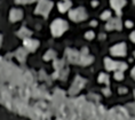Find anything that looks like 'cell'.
I'll return each instance as SVG.
<instances>
[{
  "label": "cell",
  "mask_w": 135,
  "mask_h": 120,
  "mask_svg": "<svg viewBox=\"0 0 135 120\" xmlns=\"http://www.w3.org/2000/svg\"><path fill=\"white\" fill-rule=\"evenodd\" d=\"M134 3H135V0H134Z\"/></svg>",
  "instance_id": "9c48e42d"
},
{
  "label": "cell",
  "mask_w": 135,
  "mask_h": 120,
  "mask_svg": "<svg viewBox=\"0 0 135 120\" xmlns=\"http://www.w3.org/2000/svg\"><path fill=\"white\" fill-rule=\"evenodd\" d=\"M111 53L113 55H118V56H124L126 54V46L125 44H120V45H117L114 46L113 48L111 49Z\"/></svg>",
  "instance_id": "6da1fadb"
},
{
  "label": "cell",
  "mask_w": 135,
  "mask_h": 120,
  "mask_svg": "<svg viewBox=\"0 0 135 120\" xmlns=\"http://www.w3.org/2000/svg\"><path fill=\"white\" fill-rule=\"evenodd\" d=\"M126 26H127V28H132L133 23H132V22H129V21H127V22H126Z\"/></svg>",
  "instance_id": "277c9868"
},
{
  "label": "cell",
  "mask_w": 135,
  "mask_h": 120,
  "mask_svg": "<svg viewBox=\"0 0 135 120\" xmlns=\"http://www.w3.org/2000/svg\"><path fill=\"white\" fill-rule=\"evenodd\" d=\"M130 39H132V40H133V41H134V42H135V32H133V33H132V35H130Z\"/></svg>",
  "instance_id": "8992f818"
},
{
  "label": "cell",
  "mask_w": 135,
  "mask_h": 120,
  "mask_svg": "<svg viewBox=\"0 0 135 120\" xmlns=\"http://www.w3.org/2000/svg\"><path fill=\"white\" fill-rule=\"evenodd\" d=\"M132 74H133V77L135 78V67H134V70H133V72H132Z\"/></svg>",
  "instance_id": "ba28073f"
},
{
  "label": "cell",
  "mask_w": 135,
  "mask_h": 120,
  "mask_svg": "<svg viewBox=\"0 0 135 120\" xmlns=\"http://www.w3.org/2000/svg\"><path fill=\"white\" fill-rule=\"evenodd\" d=\"M87 38H93V33H87Z\"/></svg>",
  "instance_id": "52a82bcc"
},
{
  "label": "cell",
  "mask_w": 135,
  "mask_h": 120,
  "mask_svg": "<svg viewBox=\"0 0 135 120\" xmlns=\"http://www.w3.org/2000/svg\"><path fill=\"white\" fill-rule=\"evenodd\" d=\"M134 55H135V54H134Z\"/></svg>",
  "instance_id": "30bf717a"
},
{
  "label": "cell",
  "mask_w": 135,
  "mask_h": 120,
  "mask_svg": "<svg viewBox=\"0 0 135 120\" xmlns=\"http://www.w3.org/2000/svg\"><path fill=\"white\" fill-rule=\"evenodd\" d=\"M109 16H110V13H109V12H105L104 14L102 15V19H108Z\"/></svg>",
  "instance_id": "3957f363"
},
{
  "label": "cell",
  "mask_w": 135,
  "mask_h": 120,
  "mask_svg": "<svg viewBox=\"0 0 135 120\" xmlns=\"http://www.w3.org/2000/svg\"><path fill=\"white\" fill-rule=\"evenodd\" d=\"M116 78L117 79H123V74H121V73H116Z\"/></svg>",
  "instance_id": "5b68a950"
},
{
  "label": "cell",
  "mask_w": 135,
  "mask_h": 120,
  "mask_svg": "<svg viewBox=\"0 0 135 120\" xmlns=\"http://www.w3.org/2000/svg\"><path fill=\"white\" fill-rule=\"evenodd\" d=\"M111 28H117V29H120V24H119L118 20H114V21H112L110 24H108V29H111Z\"/></svg>",
  "instance_id": "7a4b0ae2"
}]
</instances>
